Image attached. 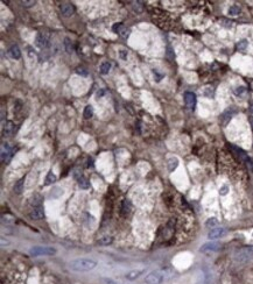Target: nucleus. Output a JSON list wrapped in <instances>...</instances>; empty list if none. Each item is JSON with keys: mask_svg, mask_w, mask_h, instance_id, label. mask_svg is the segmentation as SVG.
Segmentation results:
<instances>
[{"mask_svg": "<svg viewBox=\"0 0 253 284\" xmlns=\"http://www.w3.org/2000/svg\"><path fill=\"white\" fill-rule=\"evenodd\" d=\"M96 267H97V262L92 258H76L69 263V268L77 273L90 271L93 270Z\"/></svg>", "mask_w": 253, "mask_h": 284, "instance_id": "obj_1", "label": "nucleus"}, {"mask_svg": "<svg viewBox=\"0 0 253 284\" xmlns=\"http://www.w3.org/2000/svg\"><path fill=\"white\" fill-rule=\"evenodd\" d=\"M168 270H158L152 271L145 277V282L147 284H161L166 278L170 277V275H167Z\"/></svg>", "mask_w": 253, "mask_h": 284, "instance_id": "obj_2", "label": "nucleus"}, {"mask_svg": "<svg viewBox=\"0 0 253 284\" xmlns=\"http://www.w3.org/2000/svg\"><path fill=\"white\" fill-rule=\"evenodd\" d=\"M56 253V249L53 247H41V246H35L29 249V255L31 256H50Z\"/></svg>", "mask_w": 253, "mask_h": 284, "instance_id": "obj_3", "label": "nucleus"}, {"mask_svg": "<svg viewBox=\"0 0 253 284\" xmlns=\"http://www.w3.org/2000/svg\"><path fill=\"white\" fill-rule=\"evenodd\" d=\"M253 256V246H248L243 249H239L236 254H234V260L238 263L247 262L250 258Z\"/></svg>", "mask_w": 253, "mask_h": 284, "instance_id": "obj_4", "label": "nucleus"}, {"mask_svg": "<svg viewBox=\"0 0 253 284\" xmlns=\"http://www.w3.org/2000/svg\"><path fill=\"white\" fill-rule=\"evenodd\" d=\"M226 234V228H223V227H215L212 228L209 234H208V237L210 240H216V239H219V237H223Z\"/></svg>", "mask_w": 253, "mask_h": 284, "instance_id": "obj_5", "label": "nucleus"}, {"mask_svg": "<svg viewBox=\"0 0 253 284\" xmlns=\"http://www.w3.org/2000/svg\"><path fill=\"white\" fill-rule=\"evenodd\" d=\"M35 42H36V46L40 49H44V48H47L49 46V39L44 33H39L36 35Z\"/></svg>", "mask_w": 253, "mask_h": 284, "instance_id": "obj_6", "label": "nucleus"}, {"mask_svg": "<svg viewBox=\"0 0 253 284\" xmlns=\"http://www.w3.org/2000/svg\"><path fill=\"white\" fill-rule=\"evenodd\" d=\"M229 148L231 149L232 152H233V154L237 156L242 162H245L246 160H247L250 156H248L247 154L245 153L244 150H243L242 148H239V147H237V146H233V144H229Z\"/></svg>", "mask_w": 253, "mask_h": 284, "instance_id": "obj_7", "label": "nucleus"}, {"mask_svg": "<svg viewBox=\"0 0 253 284\" xmlns=\"http://www.w3.org/2000/svg\"><path fill=\"white\" fill-rule=\"evenodd\" d=\"M29 217L33 220H41L43 217H44V210H43V206H36V207H33V210L31 211L29 213Z\"/></svg>", "mask_w": 253, "mask_h": 284, "instance_id": "obj_8", "label": "nucleus"}, {"mask_svg": "<svg viewBox=\"0 0 253 284\" xmlns=\"http://www.w3.org/2000/svg\"><path fill=\"white\" fill-rule=\"evenodd\" d=\"M12 148L8 143H4L1 147V161L2 162H8L12 157Z\"/></svg>", "mask_w": 253, "mask_h": 284, "instance_id": "obj_9", "label": "nucleus"}, {"mask_svg": "<svg viewBox=\"0 0 253 284\" xmlns=\"http://www.w3.org/2000/svg\"><path fill=\"white\" fill-rule=\"evenodd\" d=\"M221 248V243L219 242H206L204 243L202 247L200 248V252L205 253V252H216Z\"/></svg>", "mask_w": 253, "mask_h": 284, "instance_id": "obj_10", "label": "nucleus"}, {"mask_svg": "<svg viewBox=\"0 0 253 284\" xmlns=\"http://www.w3.org/2000/svg\"><path fill=\"white\" fill-rule=\"evenodd\" d=\"M60 11H61L63 16L69 18V16H71L75 13V7L71 4H69V2H64V4H62V5L60 6Z\"/></svg>", "mask_w": 253, "mask_h": 284, "instance_id": "obj_11", "label": "nucleus"}, {"mask_svg": "<svg viewBox=\"0 0 253 284\" xmlns=\"http://www.w3.org/2000/svg\"><path fill=\"white\" fill-rule=\"evenodd\" d=\"M185 105L188 106L190 110H194L196 106V95L195 93H193V92H185Z\"/></svg>", "mask_w": 253, "mask_h": 284, "instance_id": "obj_12", "label": "nucleus"}, {"mask_svg": "<svg viewBox=\"0 0 253 284\" xmlns=\"http://www.w3.org/2000/svg\"><path fill=\"white\" fill-rule=\"evenodd\" d=\"M146 270L145 269H134V270H131L125 275V278L128 279V281H133V279L139 278Z\"/></svg>", "mask_w": 253, "mask_h": 284, "instance_id": "obj_13", "label": "nucleus"}, {"mask_svg": "<svg viewBox=\"0 0 253 284\" xmlns=\"http://www.w3.org/2000/svg\"><path fill=\"white\" fill-rule=\"evenodd\" d=\"M233 114H234V110H233L232 107L227 108V110L221 116V122L224 125V126H226L227 124H229V121L231 120V118Z\"/></svg>", "mask_w": 253, "mask_h": 284, "instance_id": "obj_14", "label": "nucleus"}, {"mask_svg": "<svg viewBox=\"0 0 253 284\" xmlns=\"http://www.w3.org/2000/svg\"><path fill=\"white\" fill-rule=\"evenodd\" d=\"M7 54H8V56L11 58H13V59H19V58L21 57V50H20L19 46H16V44H13V46L8 49Z\"/></svg>", "mask_w": 253, "mask_h": 284, "instance_id": "obj_15", "label": "nucleus"}, {"mask_svg": "<svg viewBox=\"0 0 253 284\" xmlns=\"http://www.w3.org/2000/svg\"><path fill=\"white\" fill-rule=\"evenodd\" d=\"M167 165H168V170L170 172H173L174 170H176V168L179 167V160L176 157H170L168 158L167 161Z\"/></svg>", "mask_w": 253, "mask_h": 284, "instance_id": "obj_16", "label": "nucleus"}, {"mask_svg": "<svg viewBox=\"0 0 253 284\" xmlns=\"http://www.w3.org/2000/svg\"><path fill=\"white\" fill-rule=\"evenodd\" d=\"M62 195H63V190L61 189L60 186H54L53 190H52L50 193H49V197L53 198V199H57V198H60Z\"/></svg>", "mask_w": 253, "mask_h": 284, "instance_id": "obj_17", "label": "nucleus"}, {"mask_svg": "<svg viewBox=\"0 0 253 284\" xmlns=\"http://www.w3.org/2000/svg\"><path fill=\"white\" fill-rule=\"evenodd\" d=\"M23 183H25V178H21L19 179L18 182H15V184L13 186V190H14L15 193L20 195L22 191H23Z\"/></svg>", "mask_w": 253, "mask_h": 284, "instance_id": "obj_18", "label": "nucleus"}, {"mask_svg": "<svg viewBox=\"0 0 253 284\" xmlns=\"http://www.w3.org/2000/svg\"><path fill=\"white\" fill-rule=\"evenodd\" d=\"M113 242V237H100L99 240L97 241V245H99V246H109V245H111Z\"/></svg>", "mask_w": 253, "mask_h": 284, "instance_id": "obj_19", "label": "nucleus"}, {"mask_svg": "<svg viewBox=\"0 0 253 284\" xmlns=\"http://www.w3.org/2000/svg\"><path fill=\"white\" fill-rule=\"evenodd\" d=\"M77 181H78V186L81 188V189H89L90 188V183L89 181L85 178V177H83V176H79L78 178H77Z\"/></svg>", "mask_w": 253, "mask_h": 284, "instance_id": "obj_20", "label": "nucleus"}, {"mask_svg": "<svg viewBox=\"0 0 253 284\" xmlns=\"http://www.w3.org/2000/svg\"><path fill=\"white\" fill-rule=\"evenodd\" d=\"M12 132H13V122L12 121H7L6 125L4 126V129H2V134L5 136H8V135L12 134Z\"/></svg>", "mask_w": 253, "mask_h": 284, "instance_id": "obj_21", "label": "nucleus"}, {"mask_svg": "<svg viewBox=\"0 0 253 284\" xmlns=\"http://www.w3.org/2000/svg\"><path fill=\"white\" fill-rule=\"evenodd\" d=\"M55 182H56V176H55V174H54L53 171H49V172L47 174L46 179H44V185L54 184Z\"/></svg>", "mask_w": 253, "mask_h": 284, "instance_id": "obj_22", "label": "nucleus"}, {"mask_svg": "<svg viewBox=\"0 0 253 284\" xmlns=\"http://www.w3.org/2000/svg\"><path fill=\"white\" fill-rule=\"evenodd\" d=\"M42 198L40 195H34L33 196L32 200H31V204H32L33 207H36V206H41L42 204Z\"/></svg>", "mask_w": 253, "mask_h": 284, "instance_id": "obj_23", "label": "nucleus"}, {"mask_svg": "<svg viewBox=\"0 0 253 284\" xmlns=\"http://www.w3.org/2000/svg\"><path fill=\"white\" fill-rule=\"evenodd\" d=\"M240 13V7L237 5H232L229 10H227V14L231 16H236Z\"/></svg>", "mask_w": 253, "mask_h": 284, "instance_id": "obj_24", "label": "nucleus"}, {"mask_svg": "<svg viewBox=\"0 0 253 284\" xmlns=\"http://www.w3.org/2000/svg\"><path fill=\"white\" fill-rule=\"evenodd\" d=\"M131 209H132V204H131V201H130L128 199H125L124 201H122V212H124V214L130 213V212H131Z\"/></svg>", "mask_w": 253, "mask_h": 284, "instance_id": "obj_25", "label": "nucleus"}, {"mask_svg": "<svg viewBox=\"0 0 253 284\" xmlns=\"http://www.w3.org/2000/svg\"><path fill=\"white\" fill-rule=\"evenodd\" d=\"M64 47H65V50H67V53L68 54H73L74 53V46H73V43H71V41L69 40L68 37H65L64 39Z\"/></svg>", "mask_w": 253, "mask_h": 284, "instance_id": "obj_26", "label": "nucleus"}, {"mask_svg": "<svg viewBox=\"0 0 253 284\" xmlns=\"http://www.w3.org/2000/svg\"><path fill=\"white\" fill-rule=\"evenodd\" d=\"M111 70V63L110 62H104L100 65V74L102 75H107Z\"/></svg>", "mask_w": 253, "mask_h": 284, "instance_id": "obj_27", "label": "nucleus"}, {"mask_svg": "<svg viewBox=\"0 0 253 284\" xmlns=\"http://www.w3.org/2000/svg\"><path fill=\"white\" fill-rule=\"evenodd\" d=\"M247 46H248V41L246 39H243V40H240V41L237 43V49L239 51H244V50H246Z\"/></svg>", "mask_w": 253, "mask_h": 284, "instance_id": "obj_28", "label": "nucleus"}, {"mask_svg": "<svg viewBox=\"0 0 253 284\" xmlns=\"http://www.w3.org/2000/svg\"><path fill=\"white\" fill-rule=\"evenodd\" d=\"M83 116H84L85 119H90L91 116H93V107H92L91 105L85 106L84 113H83Z\"/></svg>", "mask_w": 253, "mask_h": 284, "instance_id": "obj_29", "label": "nucleus"}, {"mask_svg": "<svg viewBox=\"0 0 253 284\" xmlns=\"http://www.w3.org/2000/svg\"><path fill=\"white\" fill-rule=\"evenodd\" d=\"M217 225H218V220H217L216 218H209L205 222V226L208 228H215Z\"/></svg>", "mask_w": 253, "mask_h": 284, "instance_id": "obj_30", "label": "nucleus"}, {"mask_svg": "<svg viewBox=\"0 0 253 284\" xmlns=\"http://www.w3.org/2000/svg\"><path fill=\"white\" fill-rule=\"evenodd\" d=\"M233 92H234V95H245V92H246V89H245V86H238V87H236V89L233 90Z\"/></svg>", "mask_w": 253, "mask_h": 284, "instance_id": "obj_31", "label": "nucleus"}, {"mask_svg": "<svg viewBox=\"0 0 253 284\" xmlns=\"http://www.w3.org/2000/svg\"><path fill=\"white\" fill-rule=\"evenodd\" d=\"M245 165H246V168H247V170L250 171V172H253V160L251 157H248L245 162Z\"/></svg>", "mask_w": 253, "mask_h": 284, "instance_id": "obj_32", "label": "nucleus"}, {"mask_svg": "<svg viewBox=\"0 0 253 284\" xmlns=\"http://www.w3.org/2000/svg\"><path fill=\"white\" fill-rule=\"evenodd\" d=\"M214 90L211 89V87H205V89L203 90V95H205V97H208V98H212L214 97Z\"/></svg>", "mask_w": 253, "mask_h": 284, "instance_id": "obj_33", "label": "nucleus"}, {"mask_svg": "<svg viewBox=\"0 0 253 284\" xmlns=\"http://www.w3.org/2000/svg\"><path fill=\"white\" fill-rule=\"evenodd\" d=\"M143 5H141V2H134L133 4V10H134V12H137V13H141L143 12Z\"/></svg>", "mask_w": 253, "mask_h": 284, "instance_id": "obj_34", "label": "nucleus"}, {"mask_svg": "<svg viewBox=\"0 0 253 284\" xmlns=\"http://www.w3.org/2000/svg\"><path fill=\"white\" fill-rule=\"evenodd\" d=\"M229 191H230V189H229V185H223L221 189H219V195L221 196H226L227 193H229Z\"/></svg>", "mask_w": 253, "mask_h": 284, "instance_id": "obj_35", "label": "nucleus"}, {"mask_svg": "<svg viewBox=\"0 0 253 284\" xmlns=\"http://www.w3.org/2000/svg\"><path fill=\"white\" fill-rule=\"evenodd\" d=\"M76 74L79 75V76H84V77H86V76H88V70L81 67V68L76 69Z\"/></svg>", "mask_w": 253, "mask_h": 284, "instance_id": "obj_36", "label": "nucleus"}, {"mask_svg": "<svg viewBox=\"0 0 253 284\" xmlns=\"http://www.w3.org/2000/svg\"><path fill=\"white\" fill-rule=\"evenodd\" d=\"M119 35H120L121 37H125V39H126V37H128V35H130V30L126 29L125 27H122L121 30L119 32Z\"/></svg>", "mask_w": 253, "mask_h": 284, "instance_id": "obj_37", "label": "nucleus"}, {"mask_svg": "<svg viewBox=\"0 0 253 284\" xmlns=\"http://www.w3.org/2000/svg\"><path fill=\"white\" fill-rule=\"evenodd\" d=\"M21 4H22L23 7H32V6H34L35 4H36V1H34V0H31V1L23 0V1H21Z\"/></svg>", "mask_w": 253, "mask_h": 284, "instance_id": "obj_38", "label": "nucleus"}, {"mask_svg": "<svg viewBox=\"0 0 253 284\" xmlns=\"http://www.w3.org/2000/svg\"><path fill=\"white\" fill-rule=\"evenodd\" d=\"M122 27H124V25H122V23H120V22H119V23H116V25L113 26V30L119 34V32L121 30V28H122Z\"/></svg>", "mask_w": 253, "mask_h": 284, "instance_id": "obj_39", "label": "nucleus"}, {"mask_svg": "<svg viewBox=\"0 0 253 284\" xmlns=\"http://www.w3.org/2000/svg\"><path fill=\"white\" fill-rule=\"evenodd\" d=\"M222 26L226 27V28H231V27H232V22L231 21H227V20H223V21H222Z\"/></svg>", "mask_w": 253, "mask_h": 284, "instance_id": "obj_40", "label": "nucleus"}, {"mask_svg": "<svg viewBox=\"0 0 253 284\" xmlns=\"http://www.w3.org/2000/svg\"><path fill=\"white\" fill-rule=\"evenodd\" d=\"M127 55H128V53H127L126 50H121L120 53H119V56H120V57L122 58L124 61H125V59L127 58Z\"/></svg>", "mask_w": 253, "mask_h": 284, "instance_id": "obj_41", "label": "nucleus"}, {"mask_svg": "<svg viewBox=\"0 0 253 284\" xmlns=\"http://www.w3.org/2000/svg\"><path fill=\"white\" fill-rule=\"evenodd\" d=\"M104 283L105 284H118L117 282H114L113 279H111V278H104Z\"/></svg>", "mask_w": 253, "mask_h": 284, "instance_id": "obj_42", "label": "nucleus"}, {"mask_svg": "<svg viewBox=\"0 0 253 284\" xmlns=\"http://www.w3.org/2000/svg\"><path fill=\"white\" fill-rule=\"evenodd\" d=\"M104 92H105L104 90H100V92L98 91V93H97V95H98V97H102V95H104Z\"/></svg>", "mask_w": 253, "mask_h": 284, "instance_id": "obj_43", "label": "nucleus"}, {"mask_svg": "<svg viewBox=\"0 0 253 284\" xmlns=\"http://www.w3.org/2000/svg\"><path fill=\"white\" fill-rule=\"evenodd\" d=\"M5 243H6V245H7V243H8V242H7V241L5 242V239H4V237H1V246H2V247H4V246H5Z\"/></svg>", "mask_w": 253, "mask_h": 284, "instance_id": "obj_44", "label": "nucleus"}, {"mask_svg": "<svg viewBox=\"0 0 253 284\" xmlns=\"http://www.w3.org/2000/svg\"><path fill=\"white\" fill-rule=\"evenodd\" d=\"M248 121H250V124H251V126H252V128H253V116H250V118H248Z\"/></svg>", "mask_w": 253, "mask_h": 284, "instance_id": "obj_45", "label": "nucleus"}, {"mask_svg": "<svg viewBox=\"0 0 253 284\" xmlns=\"http://www.w3.org/2000/svg\"><path fill=\"white\" fill-rule=\"evenodd\" d=\"M250 110H251V112H253V103L251 104V108H250Z\"/></svg>", "mask_w": 253, "mask_h": 284, "instance_id": "obj_46", "label": "nucleus"}]
</instances>
